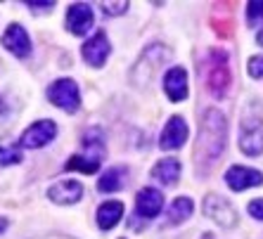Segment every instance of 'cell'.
I'll return each instance as SVG.
<instances>
[{"label": "cell", "instance_id": "6da1fadb", "mask_svg": "<svg viewBox=\"0 0 263 239\" xmlns=\"http://www.w3.org/2000/svg\"><path fill=\"white\" fill-rule=\"evenodd\" d=\"M226 137H228V123L226 116L218 109H209L199 126V137L195 147V161L199 173H204V166L211 168L226 152Z\"/></svg>", "mask_w": 263, "mask_h": 239}, {"label": "cell", "instance_id": "7a4b0ae2", "mask_svg": "<svg viewBox=\"0 0 263 239\" xmlns=\"http://www.w3.org/2000/svg\"><path fill=\"white\" fill-rule=\"evenodd\" d=\"M104 159V142L100 130H90V133L83 137V152L73 154L71 159L67 161V171H81V173H95L100 168Z\"/></svg>", "mask_w": 263, "mask_h": 239}, {"label": "cell", "instance_id": "3957f363", "mask_svg": "<svg viewBox=\"0 0 263 239\" xmlns=\"http://www.w3.org/2000/svg\"><path fill=\"white\" fill-rule=\"evenodd\" d=\"M204 81L214 97H226L230 88V67H228V52L223 50H211L204 67Z\"/></svg>", "mask_w": 263, "mask_h": 239}, {"label": "cell", "instance_id": "277c9868", "mask_svg": "<svg viewBox=\"0 0 263 239\" xmlns=\"http://www.w3.org/2000/svg\"><path fill=\"white\" fill-rule=\"evenodd\" d=\"M48 99H50V102H52L55 107H60V109H64V111H69V114H73V111L79 109V105H81L79 86H76L71 78H60V81H55V83L48 88Z\"/></svg>", "mask_w": 263, "mask_h": 239}, {"label": "cell", "instance_id": "5b68a950", "mask_svg": "<svg viewBox=\"0 0 263 239\" xmlns=\"http://www.w3.org/2000/svg\"><path fill=\"white\" fill-rule=\"evenodd\" d=\"M55 135H57V123L50 121V118H43V121H36L33 126H29L24 130L19 145L26 149H38V147H45Z\"/></svg>", "mask_w": 263, "mask_h": 239}, {"label": "cell", "instance_id": "8992f818", "mask_svg": "<svg viewBox=\"0 0 263 239\" xmlns=\"http://www.w3.org/2000/svg\"><path fill=\"white\" fill-rule=\"evenodd\" d=\"M204 215H209L211 221H216L223 227H235V223H237V213H235L233 204L218 194H209L204 199Z\"/></svg>", "mask_w": 263, "mask_h": 239}, {"label": "cell", "instance_id": "52a82bcc", "mask_svg": "<svg viewBox=\"0 0 263 239\" xmlns=\"http://www.w3.org/2000/svg\"><path fill=\"white\" fill-rule=\"evenodd\" d=\"M226 183L230 190L245 192V190H249V187L263 185V173L254 171V168H245V166H233V168L226 173Z\"/></svg>", "mask_w": 263, "mask_h": 239}, {"label": "cell", "instance_id": "ba28073f", "mask_svg": "<svg viewBox=\"0 0 263 239\" xmlns=\"http://www.w3.org/2000/svg\"><path fill=\"white\" fill-rule=\"evenodd\" d=\"M164 209V194L159 190H154V187H145V190L138 192V199H135V211L140 218L145 221H152L157 215L161 213Z\"/></svg>", "mask_w": 263, "mask_h": 239}, {"label": "cell", "instance_id": "9c48e42d", "mask_svg": "<svg viewBox=\"0 0 263 239\" xmlns=\"http://www.w3.org/2000/svg\"><path fill=\"white\" fill-rule=\"evenodd\" d=\"M239 149L249 156H258L263 152V126L261 121H242Z\"/></svg>", "mask_w": 263, "mask_h": 239}, {"label": "cell", "instance_id": "30bf717a", "mask_svg": "<svg viewBox=\"0 0 263 239\" xmlns=\"http://www.w3.org/2000/svg\"><path fill=\"white\" fill-rule=\"evenodd\" d=\"M187 123H185L183 116H171L168 118V123H166L164 133H161V149H180L185 145V140H187Z\"/></svg>", "mask_w": 263, "mask_h": 239}, {"label": "cell", "instance_id": "8fae6325", "mask_svg": "<svg viewBox=\"0 0 263 239\" xmlns=\"http://www.w3.org/2000/svg\"><path fill=\"white\" fill-rule=\"evenodd\" d=\"M109 52H111V45H109V41H107V33H104V31H98V33H95L90 41H86V45H83V59H86L88 64H92V67H102L104 62H107V57H109Z\"/></svg>", "mask_w": 263, "mask_h": 239}, {"label": "cell", "instance_id": "7c38bea8", "mask_svg": "<svg viewBox=\"0 0 263 239\" xmlns=\"http://www.w3.org/2000/svg\"><path fill=\"white\" fill-rule=\"evenodd\" d=\"M164 90H166V95H168V99H173V102H180V99L187 97V92H190L187 71H185L183 67L168 69L164 76Z\"/></svg>", "mask_w": 263, "mask_h": 239}, {"label": "cell", "instance_id": "4fadbf2b", "mask_svg": "<svg viewBox=\"0 0 263 239\" xmlns=\"http://www.w3.org/2000/svg\"><path fill=\"white\" fill-rule=\"evenodd\" d=\"M95 17H92V10L86 3H73L67 12V29L71 31L73 36H83L88 33V29L92 26Z\"/></svg>", "mask_w": 263, "mask_h": 239}, {"label": "cell", "instance_id": "5bb4252c", "mask_svg": "<svg viewBox=\"0 0 263 239\" xmlns=\"http://www.w3.org/2000/svg\"><path fill=\"white\" fill-rule=\"evenodd\" d=\"M3 48H7L12 55L17 57H26L31 52V41H29V33L22 24H10L3 36Z\"/></svg>", "mask_w": 263, "mask_h": 239}, {"label": "cell", "instance_id": "9a60e30c", "mask_svg": "<svg viewBox=\"0 0 263 239\" xmlns=\"http://www.w3.org/2000/svg\"><path fill=\"white\" fill-rule=\"evenodd\" d=\"M83 194V187L76 180H60L48 190V196L55 204H76Z\"/></svg>", "mask_w": 263, "mask_h": 239}, {"label": "cell", "instance_id": "2e32d148", "mask_svg": "<svg viewBox=\"0 0 263 239\" xmlns=\"http://www.w3.org/2000/svg\"><path fill=\"white\" fill-rule=\"evenodd\" d=\"M152 178L159 180L161 185H176L180 178V161L178 159H161L152 168Z\"/></svg>", "mask_w": 263, "mask_h": 239}, {"label": "cell", "instance_id": "e0dca14e", "mask_svg": "<svg viewBox=\"0 0 263 239\" xmlns=\"http://www.w3.org/2000/svg\"><path fill=\"white\" fill-rule=\"evenodd\" d=\"M121 215H123L121 202H104L98 209V215H95V218H98V225L102 227V230H111V227L121 221Z\"/></svg>", "mask_w": 263, "mask_h": 239}, {"label": "cell", "instance_id": "ac0fdd59", "mask_svg": "<svg viewBox=\"0 0 263 239\" xmlns=\"http://www.w3.org/2000/svg\"><path fill=\"white\" fill-rule=\"evenodd\" d=\"M192 211H195V204H192V199H187V196H178L176 202L168 206V211H166L168 225H180L183 221H187V218H190Z\"/></svg>", "mask_w": 263, "mask_h": 239}, {"label": "cell", "instance_id": "d6986e66", "mask_svg": "<svg viewBox=\"0 0 263 239\" xmlns=\"http://www.w3.org/2000/svg\"><path fill=\"white\" fill-rule=\"evenodd\" d=\"M123 178H126V168H123V166H114V168H109V171L100 178L98 190L100 192H117V190H121Z\"/></svg>", "mask_w": 263, "mask_h": 239}, {"label": "cell", "instance_id": "ffe728a7", "mask_svg": "<svg viewBox=\"0 0 263 239\" xmlns=\"http://www.w3.org/2000/svg\"><path fill=\"white\" fill-rule=\"evenodd\" d=\"M19 161H22V152H19L17 145H12L7 140L0 142V164L10 166V164H19Z\"/></svg>", "mask_w": 263, "mask_h": 239}, {"label": "cell", "instance_id": "44dd1931", "mask_svg": "<svg viewBox=\"0 0 263 239\" xmlns=\"http://www.w3.org/2000/svg\"><path fill=\"white\" fill-rule=\"evenodd\" d=\"M247 19H249V24L254 26V29L263 24V3L261 0H251L249 5H247Z\"/></svg>", "mask_w": 263, "mask_h": 239}, {"label": "cell", "instance_id": "7402d4cb", "mask_svg": "<svg viewBox=\"0 0 263 239\" xmlns=\"http://www.w3.org/2000/svg\"><path fill=\"white\" fill-rule=\"evenodd\" d=\"M247 71H249L251 78H263V55L251 57V59L247 62Z\"/></svg>", "mask_w": 263, "mask_h": 239}, {"label": "cell", "instance_id": "603a6c76", "mask_svg": "<svg viewBox=\"0 0 263 239\" xmlns=\"http://www.w3.org/2000/svg\"><path fill=\"white\" fill-rule=\"evenodd\" d=\"M107 14H121L123 10H128V3H102Z\"/></svg>", "mask_w": 263, "mask_h": 239}, {"label": "cell", "instance_id": "cb8c5ba5", "mask_svg": "<svg viewBox=\"0 0 263 239\" xmlns=\"http://www.w3.org/2000/svg\"><path fill=\"white\" fill-rule=\"evenodd\" d=\"M249 215L256 218V221H263V199H254L249 204Z\"/></svg>", "mask_w": 263, "mask_h": 239}, {"label": "cell", "instance_id": "d4e9b609", "mask_svg": "<svg viewBox=\"0 0 263 239\" xmlns=\"http://www.w3.org/2000/svg\"><path fill=\"white\" fill-rule=\"evenodd\" d=\"M5 227H7V221H0V232H3Z\"/></svg>", "mask_w": 263, "mask_h": 239}, {"label": "cell", "instance_id": "484cf974", "mask_svg": "<svg viewBox=\"0 0 263 239\" xmlns=\"http://www.w3.org/2000/svg\"><path fill=\"white\" fill-rule=\"evenodd\" d=\"M206 239H211V234H206Z\"/></svg>", "mask_w": 263, "mask_h": 239}]
</instances>
